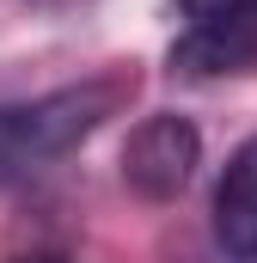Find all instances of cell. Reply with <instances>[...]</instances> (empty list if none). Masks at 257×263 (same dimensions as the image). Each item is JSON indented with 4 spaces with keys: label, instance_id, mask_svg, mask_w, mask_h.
<instances>
[{
    "label": "cell",
    "instance_id": "3957f363",
    "mask_svg": "<svg viewBox=\"0 0 257 263\" xmlns=\"http://www.w3.org/2000/svg\"><path fill=\"white\" fill-rule=\"evenodd\" d=\"M172 73H184V80L257 73V12L221 18V25H190V31L172 43Z\"/></svg>",
    "mask_w": 257,
    "mask_h": 263
},
{
    "label": "cell",
    "instance_id": "ba28073f",
    "mask_svg": "<svg viewBox=\"0 0 257 263\" xmlns=\"http://www.w3.org/2000/svg\"><path fill=\"white\" fill-rule=\"evenodd\" d=\"M43 6H56V0H43Z\"/></svg>",
    "mask_w": 257,
    "mask_h": 263
},
{
    "label": "cell",
    "instance_id": "277c9868",
    "mask_svg": "<svg viewBox=\"0 0 257 263\" xmlns=\"http://www.w3.org/2000/svg\"><path fill=\"white\" fill-rule=\"evenodd\" d=\"M214 239L239 263H257V135L233 147L214 184Z\"/></svg>",
    "mask_w": 257,
    "mask_h": 263
},
{
    "label": "cell",
    "instance_id": "52a82bcc",
    "mask_svg": "<svg viewBox=\"0 0 257 263\" xmlns=\"http://www.w3.org/2000/svg\"><path fill=\"white\" fill-rule=\"evenodd\" d=\"M12 263H62V257H12Z\"/></svg>",
    "mask_w": 257,
    "mask_h": 263
},
{
    "label": "cell",
    "instance_id": "8992f818",
    "mask_svg": "<svg viewBox=\"0 0 257 263\" xmlns=\"http://www.w3.org/2000/svg\"><path fill=\"white\" fill-rule=\"evenodd\" d=\"M0 178H19V153H12V110L0 104Z\"/></svg>",
    "mask_w": 257,
    "mask_h": 263
},
{
    "label": "cell",
    "instance_id": "5b68a950",
    "mask_svg": "<svg viewBox=\"0 0 257 263\" xmlns=\"http://www.w3.org/2000/svg\"><path fill=\"white\" fill-rule=\"evenodd\" d=\"M178 12L190 25H221V18H245L257 12V0H178Z\"/></svg>",
    "mask_w": 257,
    "mask_h": 263
},
{
    "label": "cell",
    "instance_id": "7a4b0ae2",
    "mask_svg": "<svg viewBox=\"0 0 257 263\" xmlns=\"http://www.w3.org/2000/svg\"><path fill=\"white\" fill-rule=\"evenodd\" d=\"M202 165V135L190 117L178 110H159V117H141L123 141V184L141 202H172L184 196V184Z\"/></svg>",
    "mask_w": 257,
    "mask_h": 263
},
{
    "label": "cell",
    "instance_id": "6da1fadb",
    "mask_svg": "<svg viewBox=\"0 0 257 263\" xmlns=\"http://www.w3.org/2000/svg\"><path fill=\"white\" fill-rule=\"evenodd\" d=\"M135 92H141L135 62H111V67H98V73H86V80H74V86H56V92L19 104V110H12L19 172H37V165L74 153L86 135H98L111 117H123Z\"/></svg>",
    "mask_w": 257,
    "mask_h": 263
}]
</instances>
